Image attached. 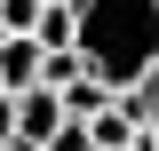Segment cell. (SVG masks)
Returning a JSON list of instances; mask_svg holds the SVG:
<instances>
[{
  "instance_id": "6da1fadb",
  "label": "cell",
  "mask_w": 159,
  "mask_h": 151,
  "mask_svg": "<svg viewBox=\"0 0 159 151\" xmlns=\"http://www.w3.org/2000/svg\"><path fill=\"white\" fill-rule=\"evenodd\" d=\"M72 48L119 95H143L151 72H159V0H80Z\"/></svg>"
},
{
  "instance_id": "7a4b0ae2",
  "label": "cell",
  "mask_w": 159,
  "mask_h": 151,
  "mask_svg": "<svg viewBox=\"0 0 159 151\" xmlns=\"http://www.w3.org/2000/svg\"><path fill=\"white\" fill-rule=\"evenodd\" d=\"M40 56H48L40 32H8V40H0V88H8V95L40 88Z\"/></svg>"
},
{
  "instance_id": "3957f363",
  "label": "cell",
  "mask_w": 159,
  "mask_h": 151,
  "mask_svg": "<svg viewBox=\"0 0 159 151\" xmlns=\"http://www.w3.org/2000/svg\"><path fill=\"white\" fill-rule=\"evenodd\" d=\"M64 119H72V112H64L56 88H24V95H16V135H24V143H48Z\"/></svg>"
},
{
  "instance_id": "277c9868",
  "label": "cell",
  "mask_w": 159,
  "mask_h": 151,
  "mask_svg": "<svg viewBox=\"0 0 159 151\" xmlns=\"http://www.w3.org/2000/svg\"><path fill=\"white\" fill-rule=\"evenodd\" d=\"M103 103H119V88H111V80H96L88 64H80V80L64 88V112H72V119H96Z\"/></svg>"
},
{
  "instance_id": "5b68a950",
  "label": "cell",
  "mask_w": 159,
  "mask_h": 151,
  "mask_svg": "<svg viewBox=\"0 0 159 151\" xmlns=\"http://www.w3.org/2000/svg\"><path fill=\"white\" fill-rule=\"evenodd\" d=\"M40 8L48 0H0V32H40Z\"/></svg>"
},
{
  "instance_id": "8992f818",
  "label": "cell",
  "mask_w": 159,
  "mask_h": 151,
  "mask_svg": "<svg viewBox=\"0 0 159 151\" xmlns=\"http://www.w3.org/2000/svg\"><path fill=\"white\" fill-rule=\"evenodd\" d=\"M40 151H96V135H88V119H64V127L48 135Z\"/></svg>"
},
{
  "instance_id": "52a82bcc",
  "label": "cell",
  "mask_w": 159,
  "mask_h": 151,
  "mask_svg": "<svg viewBox=\"0 0 159 151\" xmlns=\"http://www.w3.org/2000/svg\"><path fill=\"white\" fill-rule=\"evenodd\" d=\"M143 119H151V143H159V72H151V88H143Z\"/></svg>"
},
{
  "instance_id": "ba28073f",
  "label": "cell",
  "mask_w": 159,
  "mask_h": 151,
  "mask_svg": "<svg viewBox=\"0 0 159 151\" xmlns=\"http://www.w3.org/2000/svg\"><path fill=\"white\" fill-rule=\"evenodd\" d=\"M8 135H16V95L0 88V143H8Z\"/></svg>"
},
{
  "instance_id": "9c48e42d",
  "label": "cell",
  "mask_w": 159,
  "mask_h": 151,
  "mask_svg": "<svg viewBox=\"0 0 159 151\" xmlns=\"http://www.w3.org/2000/svg\"><path fill=\"white\" fill-rule=\"evenodd\" d=\"M0 40H8V32H0Z\"/></svg>"
}]
</instances>
